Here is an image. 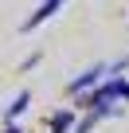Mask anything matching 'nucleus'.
<instances>
[{
    "label": "nucleus",
    "mask_w": 129,
    "mask_h": 133,
    "mask_svg": "<svg viewBox=\"0 0 129 133\" xmlns=\"http://www.w3.org/2000/svg\"><path fill=\"white\" fill-rule=\"evenodd\" d=\"M82 110L98 114L102 121L106 117H117L125 106H129V75H106L98 86H90L86 94H78Z\"/></svg>",
    "instance_id": "obj_1"
},
{
    "label": "nucleus",
    "mask_w": 129,
    "mask_h": 133,
    "mask_svg": "<svg viewBox=\"0 0 129 133\" xmlns=\"http://www.w3.org/2000/svg\"><path fill=\"white\" fill-rule=\"evenodd\" d=\"M67 4H71V0H39V4H35V12H31L28 20H20V35H31V31H35V28H43L51 16H59Z\"/></svg>",
    "instance_id": "obj_2"
},
{
    "label": "nucleus",
    "mask_w": 129,
    "mask_h": 133,
    "mask_svg": "<svg viewBox=\"0 0 129 133\" xmlns=\"http://www.w3.org/2000/svg\"><path fill=\"white\" fill-rule=\"evenodd\" d=\"M102 78H106V63H94V66H86L82 75H74V78L67 82V94H71V98H78V94H86L90 86H98Z\"/></svg>",
    "instance_id": "obj_3"
},
{
    "label": "nucleus",
    "mask_w": 129,
    "mask_h": 133,
    "mask_svg": "<svg viewBox=\"0 0 129 133\" xmlns=\"http://www.w3.org/2000/svg\"><path fill=\"white\" fill-rule=\"evenodd\" d=\"M74 129V110H55L47 117V133H71Z\"/></svg>",
    "instance_id": "obj_4"
},
{
    "label": "nucleus",
    "mask_w": 129,
    "mask_h": 133,
    "mask_svg": "<svg viewBox=\"0 0 129 133\" xmlns=\"http://www.w3.org/2000/svg\"><path fill=\"white\" fill-rule=\"evenodd\" d=\"M28 106H31V90H16V98H12L8 110H4V121H20Z\"/></svg>",
    "instance_id": "obj_5"
},
{
    "label": "nucleus",
    "mask_w": 129,
    "mask_h": 133,
    "mask_svg": "<svg viewBox=\"0 0 129 133\" xmlns=\"http://www.w3.org/2000/svg\"><path fill=\"white\" fill-rule=\"evenodd\" d=\"M98 121H102V117L86 110V117H82V121H74V129H71V133H94V125H98Z\"/></svg>",
    "instance_id": "obj_6"
},
{
    "label": "nucleus",
    "mask_w": 129,
    "mask_h": 133,
    "mask_svg": "<svg viewBox=\"0 0 129 133\" xmlns=\"http://www.w3.org/2000/svg\"><path fill=\"white\" fill-rule=\"evenodd\" d=\"M4 133H24V129H20L16 121H4Z\"/></svg>",
    "instance_id": "obj_7"
}]
</instances>
